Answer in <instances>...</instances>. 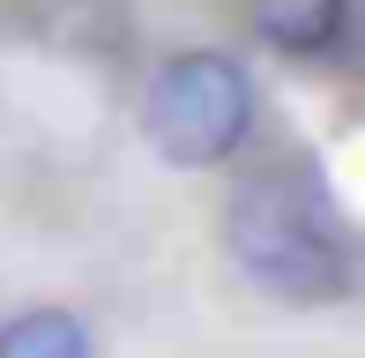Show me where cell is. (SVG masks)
I'll return each mask as SVG.
<instances>
[{"label":"cell","mask_w":365,"mask_h":358,"mask_svg":"<svg viewBox=\"0 0 365 358\" xmlns=\"http://www.w3.org/2000/svg\"><path fill=\"white\" fill-rule=\"evenodd\" d=\"M224 239H231V262L254 284H269L276 299L328 306V299L351 291L343 217L306 179H246L231 194V209H224Z\"/></svg>","instance_id":"obj_1"},{"label":"cell","mask_w":365,"mask_h":358,"mask_svg":"<svg viewBox=\"0 0 365 358\" xmlns=\"http://www.w3.org/2000/svg\"><path fill=\"white\" fill-rule=\"evenodd\" d=\"M343 15L351 0H254V30L291 60H313L343 38Z\"/></svg>","instance_id":"obj_3"},{"label":"cell","mask_w":365,"mask_h":358,"mask_svg":"<svg viewBox=\"0 0 365 358\" xmlns=\"http://www.w3.org/2000/svg\"><path fill=\"white\" fill-rule=\"evenodd\" d=\"M0 358H90V336H82L75 314L38 306V314H15L0 329Z\"/></svg>","instance_id":"obj_4"},{"label":"cell","mask_w":365,"mask_h":358,"mask_svg":"<svg viewBox=\"0 0 365 358\" xmlns=\"http://www.w3.org/2000/svg\"><path fill=\"white\" fill-rule=\"evenodd\" d=\"M142 127L164 165H224L254 127V83L231 53H172L142 97Z\"/></svg>","instance_id":"obj_2"}]
</instances>
